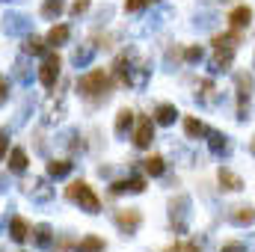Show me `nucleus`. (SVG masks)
Here are the masks:
<instances>
[{"label": "nucleus", "mask_w": 255, "mask_h": 252, "mask_svg": "<svg viewBox=\"0 0 255 252\" xmlns=\"http://www.w3.org/2000/svg\"><path fill=\"white\" fill-rule=\"evenodd\" d=\"M113 71H116V80L122 86H130V89H145L148 86V77H151V68L145 60L133 57V51H125L116 57L113 63Z\"/></svg>", "instance_id": "f257e3e1"}, {"label": "nucleus", "mask_w": 255, "mask_h": 252, "mask_svg": "<svg viewBox=\"0 0 255 252\" xmlns=\"http://www.w3.org/2000/svg\"><path fill=\"white\" fill-rule=\"evenodd\" d=\"M110 89H113V80H110V74L104 68H92V71L77 77V92L86 101H104L110 95Z\"/></svg>", "instance_id": "f03ea898"}, {"label": "nucleus", "mask_w": 255, "mask_h": 252, "mask_svg": "<svg viewBox=\"0 0 255 252\" xmlns=\"http://www.w3.org/2000/svg\"><path fill=\"white\" fill-rule=\"evenodd\" d=\"M193 202L187 193H175L172 199H169V226H172V232L175 235H187V229H190V217H193Z\"/></svg>", "instance_id": "7ed1b4c3"}, {"label": "nucleus", "mask_w": 255, "mask_h": 252, "mask_svg": "<svg viewBox=\"0 0 255 252\" xmlns=\"http://www.w3.org/2000/svg\"><path fill=\"white\" fill-rule=\"evenodd\" d=\"M65 199L80 205V211H86V214H101V199L95 196V190L89 187L86 181H71L65 187Z\"/></svg>", "instance_id": "20e7f679"}, {"label": "nucleus", "mask_w": 255, "mask_h": 252, "mask_svg": "<svg viewBox=\"0 0 255 252\" xmlns=\"http://www.w3.org/2000/svg\"><path fill=\"white\" fill-rule=\"evenodd\" d=\"M255 80L253 74L247 71H238L235 74V95H238V122H247L250 119V98H253Z\"/></svg>", "instance_id": "39448f33"}, {"label": "nucleus", "mask_w": 255, "mask_h": 252, "mask_svg": "<svg viewBox=\"0 0 255 252\" xmlns=\"http://www.w3.org/2000/svg\"><path fill=\"white\" fill-rule=\"evenodd\" d=\"M60 71H63L60 54H57V51H48V54L42 57V65H39V83L51 92V89L57 86V80H60Z\"/></svg>", "instance_id": "423d86ee"}, {"label": "nucleus", "mask_w": 255, "mask_h": 252, "mask_svg": "<svg viewBox=\"0 0 255 252\" xmlns=\"http://www.w3.org/2000/svg\"><path fill=\"white\" fill-rule=\"evenodd\" d=\"M0 30L6 36H30L33 33V21L24 12H6L3 21H0Z\"/></svg>", "instance_id": "0eeeda50"}, {"label": "nucleus", "mask_w": 255, "mask_h": 252, "mask_svg": "<svg viewBox=\"0 0 255 252\" xmlns=\"http://www.w3.org/2000/svg\"><path fill=\"white\" fill-rule=\"evenodd\" d=\"M113 220H116V229H119L125 238L136 235V232H139V226H142V214H139L136 208H119Z\"/></svg>", "instance_id": "6e6552de"}, {"label": "nucleus", "mask_w": 255, "mask_h": 252, "mask_svg": "<svg viewBox=\"0 0 255 252\" xmlns=\"http://www.w3.org/2000/svg\"><path fill=\"white\" fill-rule=\"evenodd\" d=\"M154 142V119L151 116H139L133 127V145L136 148H148Z\"/></svg>", "instance_id": "1a4fd4ad"}, {"label": "nucleus", "mask_w": 255, "mask_h": 252, "mask_svg": "<svg viewBox=\"0 0 255 252\" xmlns=\"http://www.w3.org/2000/svg\"><path fill=\"white\" fill-rule=\"evenodd\" d=\"M21 187H24V193L30 199H36V202H51L54 199V187L48 184V178H33V181H24Z\"/></svg>", "instance_id": "9d476101"}, {"label": "nucleus", "mask_w": 255, "mask_h": 252, "mask_svg": "<svg viewBox=\"0 0 255 252\" xmlns=\"http://www.w3.org/2000/svg\"><path fill=\"white\" fill-rule=\"evenodd\" d=\"M145 190V178L142 175H130V178H122V181H113L110 184V193L113 196H122V193H142Z\"/></svg>", "instance_id": "9b49d317"}, {"label": "nucleus", "mask_w": 255, "mask_h": 252, "mask_svg": "<svg viewBox=\"0 0 255 252\" xmlns=\"http://www.w3.org/2000/svg\"><path fill=\"white\" fill-rule=\"evenodd\" d=\"M30 238H33V244H36L39 250H51V247H54V229H51L48 223L33 226V229H30Z\"/></svg>", "instance_id": "f8f14e48"}, {"label": "nucleus", "mask_w": 255, "mask_h": 252, "mask_svg": "<svg viewBox=\"0 0 255 252\" xmlns=\"http://www.w3.org/2000/svg\"><path fill=\"white\" fill-rule=\"evenodd\" d=\"M235 63V51L232 48H217V54L211 57V71L214 74H226Z\"/></svg>", "instance_id": "ddd939ff"}, {"label": "nucleus", "mask_w": 255, "mask_h": 252, "mask_svg": "<svg viewBox=\"0 0 255 252\" xmlns=\"http://www.w3.org/2000/svg\"><path fill=\"white\" fill-rule=\"evenodd\" d=\"M217 181H220V187L229 190V193H238V190H244V178H241L235 169H229V166H220V172H217Z\"/></svg>", "instance_id": "4468645a"}, {"label": "nucleus", "mask_w": 255, "mask_h": 252, "mask_svg": "<svg viewBox=\"0 0 255 252\" xmlns=\"http://www.w3.org/2000/svg\"><path fill=\"white\" fill-rule=\"evenodd\" d=\"M250 21H253V9L247 3H241L229 12V27L232 30H244V27H250Z\"/></svg>", "instance_id": "2eb2a0df"}, {"label": "nucleus", "mask_w": 255, "mask_h": 252, "mask_svg": "<svg viewBox=\"0 0 255 252\" xmlns=\"http://www.w3.org/2000/svg\"><path fill=\"white\" fill-rule=\"evenodd\" d=\"M95 54H98V45L86 42V45L74 48V54H71V63H74V68H86V65L95 60Z\"/></svg>", "instance_id": "dca6fc26"}, {"label": "nucleus", "mask_w": 255, "mask_h": 252, "mask_svg": "<svg viewBox=\"0 0 255 252\" xmlns=\"http://www.w3.org/2000/svg\"><path fill=\"white\" fill-rule=\"evenodd\" d=\"M208 148H211V154L223 157V154L232 151V139H229L226 133H220V130H211V133H208Z\"/></svg>", "instance_id": "f3484780"}, {"label": "nucleus", "mask_w": 255, "mask_h": 252, "mask_svg": "<svg viewBox=\"0 0 255 252\" xmlns=\"http://www.w3.org/2000/svg\"><path fill=\"white\" fill-rule=\"evenodd\" d=\"M9 238L15 241V244H24L27 238H30V223L24 220V217H9Z\"/></svg>", "instance_id": "a211bd4d"}, {"label": "nucleus", "mask_w": 255, "mask_h": 252, "mask_svg": "<svg viewBox=\"0 0 255 252\" xmlns=\"http://www.w3.org/2000/svg\"><path fill=\"white\" fill-rule=\"evenodd\" d=\"M178 116H181V113H178L175 104H157V107H154V125L169 127V125H175Z\"/></svg>", "instance_id": "6ab92c4d"}, {"label": "nucleus", "mask_w": 255, "mask_h": 252, "mask_svg": "<svg viewBox=\"0 0 255 252\" xmlns=\"http://www.w3.org/2000/svg\"><path fill=\"white\" fill-rule=\"evenodd\" d=\"M133 122H136V113H133V110H128V107H122V110L116 113V122H113L116 136H128V130L133 127Z\"/></svg>", "instance_id": "aec40b11"}, {"label": "nucleus", "mask_w": 255, "mask_h": 252, "mask_svg": "<svg viewBox=\"0 0 255 252\" xmlns=\"http://www.w3.org/2000/svg\"><path fill=\"white\" fill-rule=\"evenodd\" d=\"M68 39H71V27H68V24H54V27L48 30V39H45V42H48L51 48H60Z\"/></svg>", "instance_id": "412c9836"}, {"label": "nucleus", "mask_w": 255, "mask_h": 252, "mask_svg": "<svg viewBox=\"0 0 255 252\" xmlns=\"http://www.w3.org/2000/svg\"><path fill=\"white\" fill-rule=\"evenodd\" d=\"M184 133H187V139H202V136L211 133V127L205 125V122H199L196 116H187L184 119Z\"/></svg>", "instance_id": "4be33fe9"}, {"label": "nucleus", "mask_w": 255, "mask_h": 252, "mask_svg": "<svg viewBox=\"0 0 255 252\" xmlns=\"http://www.w3.org/2000/svg\"><path fill=\"white\" fill-rule=\"evenodd\" d=\"M211 45L214 48H238L241 45V30H229V33H217L214 39H211Z\"/></svg>", "instance_id": "5701e85b"}, {"label": "nucleus", "mask_w": 255, "mask_h": 252, "mask_svg": "<svg viewBox=\"0 0 255 252\" xmlns=\"http://www.w3.org/2000/svg\"><path fill=\"white\" fill-rule=\"evenodd\" d=\"M27 163H30V157H27L24 148H12L9 151V172L21 175V172H27Z\"/></svg>", "instance_id": "b1692460"}, {"label": "nucleus", "mask_w": 255, "mask_h": 252, "mask_svg": "<svg viewBox=\"0 0 255 252\" xmlns=\"http://www.w3.org/2000/svg\"><path fill=\"white\" fill-rule=\"evenodd\" d=\"M229 220H232L235 226H253V223H255V208L241 205V208H235V211L229 214Z\"/></svg>", "instance_id": "393cba45"}, {"label": "nucleus", "mask_w": 255, "mask_h": 252, "mask_svg": "<svg viewBox=\"0 0 255 252\" xmlns=\"http://www.w3.org/2000/svg\"><path fill=\"white\" fill-rule=\"evenodd\" d=\"M24 54L27 57H45L48 54V42H42V39H36V36H24Z\"/></svg>", "instance_id": "a878e982"}, {"label": "nucleus", "mask_w": 255, "mask_h": 252, "mask_svg": "<svg viewBox=\"0 0 255 252\" xmlns=\"http://www.w3.org/2000/svg\"><path fill=\"white\" fill-rule=\"evenodd\" d=\"M142 169H145V175L160 178V175L166 172V160H163L160 154H151V157H145V160H142Z\"/></svg>", "instance_id": "bb28decb"}, {"label": "nucleus", "mask_w": 255, "mask_h": 252, "mask_svg": "<svg viewBox=\"0 0 255 252\" xmlns=\"http://www.w3.org/2000/svg\"><path fill=\"white\" fill-rule=\"evenodd\" d=\"M71 169H74V163L71 160H48V178H65V175H71Z\"/></svg>", "instance_id": "cd10ccee"}, {"label": "nucleus", "mask_w": 255, "mask_h": 252, "mask_svg": "<svg viewBox=\"0 0 255 252\" xmlns=\"http://www.w3.org/2000/svg\"><path fill=\"white\" fill-rule=\"evenodd\" d=\"M74 252H104V241L98 235H86L74 244Z\"/></svg>", "instance_id": "c85d7f7f"}, {"label": "nucleus", "mask_w": 255, "mask_h": 252, "mask_svg": "<svg viewBox=\"0 0 255 252\" xmlns=\"http://www.w3.org/2000/svg\"><path fill=\"white\" fill-rule=\"evenodd\" d=\"M217 98V86H214V80H202L199 86H196V101L199 104H211Z\"/></svg>", "instance_id": "c756f323"}, {"label": "nucleus", "mask_w": 255, "mask_h": 252, "mask_svg": "<svg viewBox=\"0 0 255 252\" xmlns=\"http://www.w3.org/2000/svg\"><path fill=\"white\" fill-rule=\"evenodd\" d=\"M15 80H18L21 86H30V83H33V68L27 63V57H21V60L15 63Z\"/></svg>", "instance_id": "7c9ffc66"}, {"label": "nucleus", "mask_w": 255, "mask_h": 252, "mask_svg": "<svg viewBox=\"0 0 255 252\" xmlns=\"http://www.w3.org/2000/svg\"><path fill=\"white\" fill-rule=\"evenodd\" d=\"M63 9H65L63 0H45L39 12H42V18H48V21H57V18L63 15Z\"/></svg>", "instance_id": "2f4dec72"}, {"label": "nucleus", "mask_w": 255, "mask_h": 252, "mask_svg": "<svg viewBox=\"0 0 255 252\" xmlns=\"http://www.w3.org/2000/svg\"><path fill=\"white\" fill-rule=\"evenodd\" d=\"M148 6H157V0H125V12H142Z\"/></svg>", "instance_id": "473e14b6"}, {"label": "nucleus", "mask_w": 255, "mask_h": 252, "mask_svg": "<svg viewBox=\"0 0 255 252\" xmlns=\"http://www.w3.org/2000/svg\"><path fill=\"white\" fill-rule=\"evenodd\" d=\"M202 57H205V51H202L199 45H190V48H184V63H202Z\"/></svg>", "instance_id": "72a5a7b5"}, {"label": "nucleus", "mask_w": 255, "mask_h": 252, "mask_svg": "<svg viewBox=\"0 0 255 252\" xmlns=\"http://www.w3.org/2000/svg\"><path fill=\"white\" fill-rule=\"evenodd\" d=\"M163 252H202V250H199L196 241H187V244H172V247H166Z\"/></svg>", "instance_id": "f704fd0d"}, {"label": "nucleus", "mask_w": 255, "mask_h": 252, "mask_svg": "<svg viewBox=\"0 0 255 252\" xmlns=\"http://www.w3.org/2000/svg\"><path fill=\"white\" fill-rule=\"evenodd\" d=\"M220 252H247V244H241V241H226Z\"/></svg>", "instance_id": "c9c22d12"}, {"label": "nucleus", "mask_w": 255, "mask_h": 252, "mask_svg": "<svg viewBox=\"0 0 255 252\" xmlns=\"http://www.w3.org/2000/svg\"><path fill=\"white\" fill-rule=\"evenodd\" d=\"M89 3H92V0H74V3H71V15H74V18H80V15L89 9Z\"/></svg>", "instance_id": "e433bc0d"}, {"label": "nucleus", "mask_w": 255, "mask_h": 252, "mask_svg": "<svg viewBox=\"0 0 255 252\" xmlns=\"http://www.w3.org/2000/svg\"><path fill=\"white\" fill-rule=\"evenodd\" d=\"M71 247H74V241H71L68 235H63V238H60V244H57V247H51V250H54V252H68Z\"/></svg>", "instance_id": "4c0bfd02"}, {"label": "nucleus", "mask_w": 255, "mask_h": 252, "mask_svg": "<svg viewBox=\"0 0 255 252\" xmlns=\"http://www.w3.org/2000/svg\"><path fill=\"white\" fill-rule=\"evenodd\" d=\"M9 101V83H6V77H0V104H6Z\"/></svg>", "instance_id": "58836bf2"}, {"label": "nucleus", "mask_w": 255, "mask_h": 252, "mask_svg": "<svg viewBox=\"0 0 255 252\" xmlns=\"http://www.w3.org/2000/svg\"><path fill=\"white\" fill-rule=\"evenodd\" d=\"M6 151H9V139L6 133H0V157H6Z\"/></svg>", "instance_id": "ea45409f"}, {"label": "nucleus", "mask_w": 255, "mask_h": 252, "mask_svg": "<svg viewBox=\"0 0 255 252\" xmlns=\"http://www.w3.org/2000/svg\"><path fill=\"white\" fill-rule=\"evenodd\" d=\"M9 187V178H6V175H3V172H0V193H3V190Z\"/></svg>", "instance_id": "a19ab883"}, {"label": "nucleus", "mask_w": 255, "mask_h": 252, "mask_svg": "<svg viewBox=\"0 0 255 252\" xmlns=\"http://www.w3.org/2000/svg\"><path fill=\"white\" fill-rule=\"evenodd\" d=\"M250 247H253V250H255V235H253V238H250Z\"/></svg>", "instance_id": "79ce46f5"}, {"label": "nucleus", "mask_w": 255, "mask_h": 252, "mask_svg": "<svg viewBox=\"0 0 255 252\" xmlns=\"http://www.w3.org/2000/svg\"><path fill=\"white\" fill-rule=\"evenodd\" d=\"M250 151H253V154H255V139H253V145H250Z\"/></svg>", "instance_id": "37998d69"}, {"label": "nucleus", "mask_w": 255, "mask_h": 252, "mask_svg": "<svg viewBox=\"0 0 255 252\" xmlns=\"http://www.w3.org/2000/svg\"><path fill=\"white\" fill-rule=\"evenodd\" d=\"M223 3H232V0H223Z\"/></svg>", "instance_id": "c03bdc74"}, {"label": "nucleus", "mask_w": 255, "mask_h": 252, "mask_svg": "<svg viewBox=\"0 0 255 252\" xmlns=\"http://www.w3.org/2000/svg\"><path fill=\"white\" fill-rule=\"evenodd\" d=\"M0 223H3V220H0Z\"/></svg>", "instance_id": "a18cd8bd"}]
</instances>
